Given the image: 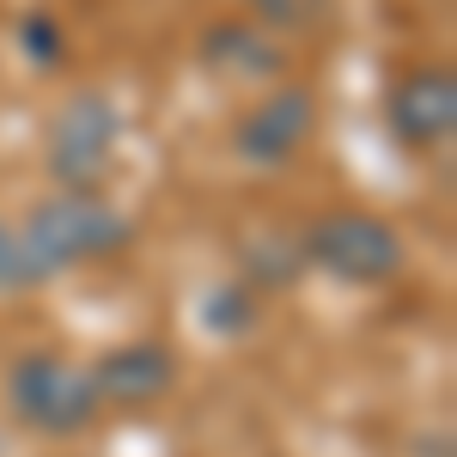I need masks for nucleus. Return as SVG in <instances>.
Listing matches in <instances>:
<instances>
[{"instance_id": "11", "label": "nucleus", "mask_w": 457, "mask_h": 457, "mask_svg": "<svg viewBox=\"0 0 457 457\" xmlns=\"http://www.w3.org/2000/svg\"><path fill=\"white\" fill-rule=\"evenodd\" d=\"M37 287H49V275H43L37 250L25 245V226L19 220H0V299L37 293Z\"/></svg>"}, {"instance_id": "9", "label": "nucleus", "mask_w": 457, "mask_h": 457, "mask_svg": "<svg viewBox=\"0 0 457 457\" xmlns=\"http://www.w3.org/2000/svg\"><path fill=\"white\" fill-rule=\"evenodd\" d=\"M305 275H312V269H305V256H299V232L269 226V232H245V238H238V275H232V281H245L256 299H262V293H287V287H299Z\"/></svg>"}, {"instance_id": "1", "label": "nucleus", "mask_w": 457, "mask_h": 457, "mask_svg": "<svg viewBox=\"0 0 457 457\" xmlns=\"http://www.w3.org/2000/svg\"><path fill=\"white\" fill-rule=\"evenodd\" d=\"M25 245L37 250L43 275H73L92 262H116L122 250L135 245V220L110 202L104 189H55L25 208Z\"/></svg>"}, {"instance_id": "8", "label": "nucleus", "mask_w": 457, "mask_h": 457, "mask_svg": "<svg viewBox=\"0 0 457 457\" xmlns=\"http://www.w3.org/2000/svg\"><path fill=\"white\" fill-rule=\"evenodd\" d=\"M202 68L213 79H232V86H281L287 68H293V49H287L275 31H262L256 19L232 12V19H213L202 43H195Z\"/></svg>"}, {"instance_id": "2", "label": "nucleus", "mask_w": 457, "mask_h": 457, "mask_svg": "<svg viewBox=\"0 0 457 457\" xmlns=\"http://www.w3.org/2000/svg\"><path fill=\"white\" fill-rule=\"evenodd\" d=\"M299 256L305 269L329 275L342 287H390L403 269H409V245L403 232L390 226L385 213H366V208H323L299 226Z\"/></svg>"}, {"instance_id": "4", "label": "nucleus", "mask_w": 457, "mask_h": 457, "mask_svg": "<svg viewBox=\"0 0 457 457\" xmlns=\"http://www.w3.org/2000/svg\"><path fill=\"white\" fill-rule=\"evenodd\" d=\"M116 153H122V110L104 92L86 86L55 104L43 129V165L55 177V189H104Z\"/></svg>"}, {"instance_id": "5", "label": "nucleus", "mask_w": 457, "mask_h": 457, "mask_svg": "<svg viewBox=\"0 0 457 457\" xmlns=\"http://www.w3.org/2000/svg\"><path fill=\"white\" fill-rule=\"evenodd\" d=\"M312 135H317V92L299 79H281V86H262V98L238 116L232 153L245 171L275 177L312 146Z\"/></svg>"}, {"instance_id": "3", "label": "nucleus", "mask_w": 457, "mask_h": 457, "mask_svg": "<svg viewBox=\"0 0 457 457\" xmlns=\"http://www.w3.org/2000/svg\"><path fill=\"white\" fill-rule=\"evenodd\" d=\"M6 409L37 439H79L104 415L86 360H68L55 348H31L6 366Z\"/></svg>"}, {"instance_id": "13", "label": "nucleus", "mask_w": 457, "mask_h": 457, "mask_svg": "<svg viewBox=\"0 0 457 457\" xmlns=\"http://www.w3.org/2000/svg\"><path fill=\"white\" fill-rule=\"evenodd\" d=\"M19 43H25V55H31L37 68H55V62L68 55V37H62V25H55L49 12H25V25H19Z\"/></svg>"}, {"instance_id": "7", "label": "nucleus", "mask_w": 457, "mask_h": 457, "mask_svg": "<svg viewBox=\"0 0 457 457\" xmlns=\"http://www.w3.org/2000/svg\"><path fill=\"white\" fill-rule=\"evenodd\" d=\"M92 372V390H98V409H116V415H146L159 409L177 390L183 366H177V348L159 342V336H135V342H110L104 353L86 360Z\"/></svg>"}, {"instance_id": "12", "label": "nucleus", "mask_w": 457, "mask_h": 457, "mask_svg": "<svg viewBox=\"0 0 457 457\" xmlns=\"http://www.w3.org/2000/svg\"><path fill=\"white\" fill-rule=\"evenodd\" d=\"M245 19H256L262 31H275L287 43V37L323 25V0H245Z\"/></svg>"}, {"instance_id": "6", "label": "nucleus", "mask_w": 457, "mask_h": 457, "mask_svg": "<svg viewBox=\"0 0 457 457\" xmlns=\"http://www.w3.org/2000/svg\"><path fill=\"white\" fill-rule=\"evenodd\" d=\"M385 129L403 153H445L457 135V73L452 62H415L390 79Z\"/></svg>"}, {"instance_id": "10", "label": "nucleus", "mask_w": 457, "mask_h": 457, "mask_svg": "<svg viewBox=\"0 0 457 457\" xmlns=\"http://www.w3.org/2000/svg\"><path fill=\"white\" fill-rule=\"evenodd\" d=\"M202 323H208L213 336H250L256 323H262V299L250 293L245 281H220V287H208L202 293Z\"/></svg>"}]
</instances>
